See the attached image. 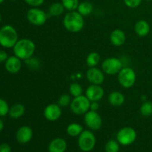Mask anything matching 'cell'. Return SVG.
Returning <instances> with one entry per match:
<instances>
[{"label": "cell", "mask_w": 152, "mask_h": 152, "mask_svg": "<svg viewBox=\"0 0 152 152\" xmlns=\"http://www.w3.org/2000/svg\"><path fill=\"white\" fill-rule=\"evenodd\" d=\"M13 53L21 60H26L34 56L36 50L35 43L29 39H21L13 48Z\"/></svg>", "instance_id": "1"}, {"label": "cell", "mask_w": 152, "mask_h": 152, "mask_svg": "<svg viewBox=\"0 0 152 152\" xmlns=\"http://www.w3.org/2000/svg\"><path fill=\"white\" fill-rule=\"evenodd\" d=\"M63 25L69 32L78 33L84 28V17L77 10L68 11L63 18Z\"/></svg>", "instance_id": "2"}, {"label": "cell", "mask_w": 152, "mask_h": 152, "mask_svg": "<svg viewBox=\"0 0 152 152\" xmlns=\"http://www.w3.org/2000/svg\"><path fill=\"white\" fill-rule=\"evenodd\" d=\"M18 40V33L14 27L6 25L0 28V45L3 48H13Z\"/></svg>", "instance_id": "3"}, {"label": "cell", "mask_w": 152, "mask_h": 152, "mask_svg": "<svg viewBox=\"0 0 152 152\" xmlns=\"http://www.w3.org/2000/svg\"><path fill=\"white\" fill-rule=\"evenodd\" d=\"M91 101L86 95L76 96L72 99L70 105V108L74 114L83 115L90 110Z\"/></svg>", "instance_id": "4"}, {"label": "cell", "mask_w": 152, "mask_h": 152, "mask_svg": "<svg viewBox=\"0 0 152 152\" xmlns=\"http://www.w3.org/2000/svg\"><path fill=\"white\" fill-rule=\"evenodd\" d=\"M118 82L122 87L125 88H130L134 86L136 83V73L132 68L126 67L123 68L117 74Z\"/></svg>", "instance_id": "5"}, {"label": "cell", "mask_w": 152, "mask_h": 152, "mask_svg": "<svg viewBox=\"0 0 152 152\" xmlns=\"http://www.w3.org/2000/svg\"><path fill=\"white\" fill-rule=\"evenodd\" d=\"M96 145V137L93 132L89 130H83L78 138V145L80 150L88 152L94 149Z\"/></svg>", "instance_id": "6"}, {"label": "cell", "mask_w": 152, "mask_h": 152, "mask_svg": "<svg viewBox=\"0 0 152 152\" xmlns=\"http://www.w3.org/2000/svg\"><path fill=\"white\" fill-rule=\"evenodd\" d=\"M26 17L31 24L36 26H41L47 22L48 14L42 9L38 7H32L28 10Z\"/></svg>", "instance_id": "7"}, {"label": "cell", "mask_w": 152, "mask_h": 152, "mask_svg": "<svg viewBox=\"0 0 152 152\" xmlns=\"http://www.w3.org/2000/svg\"><path fill=\"white\" fill-rule=\"evenodd\" d=\"M123 68V62L116 57H108L105 59L101 65V68L108 75H116Z\"/></svg>", "instance_id": "8"}, {"label": "cell", "mask_w": 152, "mask_h": 152, "mask_svg": "<svg viewBox=\"0 0 152 152\" xmlns=\"http://www.w3.org/2000/svg\"><path fill=\"white\" fill-rule=\"evenodd\" d=\"M137 136L136 131L133 128L124 127L117 132V140L120 145L127 146L135 142Z\"/></svg>", "instance_id": "9"}, {"label": "cell", "mask_w": 152, "mask_h": 152, "mask_svg": "<svg viewBox=\"0 0 152 152\" xmlns=\"http://www.w3.org/2000/svg\"><path fill=\"white\" fill-rule=\"evenodd\" d=\"M84 121L88 129L93 131H97L102 127V120L97 111L89 110L84 114Z\"/></svg>", "instance_id": "10"}, {"label": "cell", "mask_w": 152, "mask_h": 152, "mask_svg": "<svg viewBox=\"0 0 152 152\" xmlns=\"http://www.w3.org/2000/svg\"><path fill=\"white\" fill-rule=\"evenodd\" d=\"M105 73L96 67L89 68L86 72V79L93 85H102L105 81Z\"/></svg>", "instance_id": "11"}, {"label": "cell", "mask_w": 152, "mask_h": 152, "mask_svg": "<svg viewBox=\"0 0 152 152\" xmlns=\"http://www.w3.org/2000/svg\"><path fill=\"white\" fill-rule=\"evenodd\" d=\"M62 115V108L57 103L49 104L45 108L44 117L48 121H56Z\"/></svg>", "instance_id": "12"}, {"label": "cell", "mask_w": 152, "mask_h": 152, "mask_svg": "<svg viewBox=\"0 0 152 152\" xmlns=\"http://www.w3.org/2000/svg\"><path fill=\"white\" fill-rule=\"evenodd\" d=\"M86 96L91 102H99L104 96V90L100 85L91 84L86 88Z\"/></svg>", "instance_id": "13"}, {"label": "cell", "mask_w": 152, "mask_h": 152, "mask_svg": "<svg viewBox=\"0 0 152 152\" xmlns=\"http://www.w3.org/2000/svg\"><path fill=\"white\" fill-rule=\"evenodd\" d=\"M33 137V131L29 126H24L19 128L16 134V139L18 142L25 144L29 142Z\"/></svg>", "instance_id": "14"}, {"label": "cell", "mask_w": 152, "mask_h": 152, "mask_svg": "<svg viewBox=\"0 0 152 152\" xmlns=\"http://www.w3.org/2000/svg\"><path fill=\"white\" fill-rule=\"evenodd\" d=\"M4 68L10 74H16L22 68V60L15 55L8 56L7 60L4 62Z\"/></svg>", "instance_id": "15"}, {"label": "cell", "mask_w": 152, "mask_h": 152, "mask_svg": "<svg viewBox=\"0 0 152 152\" xmlns=\"http://www.w3.org/2000/svg\"><path fill=\"white\" fill-rule=\"evenodd\" d=\"M126 36L123 31L120 29H115L110 34V42L111 44L117 47H120L126 42Z\"/></svg>", "instance_id": "16"}, {"label": "cell", "mask_w": 152, "mask_h": 152, "mask_svg": "<svg viewBox=\"0 0 152 152\" xmlns=\"http://www.w3.org/2000/svg\"><path fill=\"white\" fill-rule=\"evenodd\" d=\"M151 31V26L146 20L140 19L137 21L134 25V32L138 37H145L149 34Z\"/></svg>", "instance_id": "17"}, {"label": "cell", "mask_w": 152, "mask_h": 152, "mask_svg": "<svg viewBox=\"0 0 152 152\" xmlns=\"http://www.w3.org/2000/svg\"><path fill=\"white\" fill-rule=\"evenodd\" d=\"M67 148V142L60 137L55 138L49 143V152H65Z\"/></svg>", "instance_id": "18"}, {"label": "cell", "mask_w": 152, "mask_h": 152, "mask_svg": "<svg viewBox=\"0 0 152 152\" xmlns=\"http://www.w3.org/2000/svg\"><path fill=\"white\" fill-rule=\"evenodd\" d=\"M108 102L114 107H120L124 103L125 96L120 91H113L110 93L108 97Z\"/></svg>", "instance_id": "19"}, {"label": "cell", "mask_w": 152, "mask_h": 152, "mask_svg": "<svg viewBox=\"0 0 152 152\" xmlns=\"http://www.w3.org/2000/svg\"><path fill=\"white\" fill-rule=\"evenodd\" d=\"M25 112V106L21 103H16L10 107L8 114L12 119H19L24 115Z\"/></svg>", "instance_id": "20"}, {"label": "cell", "mask_w": 152, "mask_h": 152, "mask_svg": "<svg viewBox=\"0 0 152 152\" xmlns=\"http://www.w3.org/2000/svg\"><path fill=\"white\" fill-rule=\"evenodd\" d=\"M94 10V6L91 2L87 1H82L79 4L77 11L82 15L83 17L88 16L92 13Z\"/></svg>", "instance_id": "21"}, {"label": "cell", "mask_w": 152, "mask_h": 152, "mask_svg": "<svg viewBox=\"0 0 152 152\" xmlns=\"http://www.w3.org/2000/svg\"><path fill=\"white\" fill-rule=\"evenodd\" d=\"M65 10V7H64L62 2H55L50 6L48 14L50 16L57 17V16H61L64 13Z\"/></svg>", "instance_id": "22"}, {"label": "cell", "mask_w": 152, "mask_h": 152, "mask_svg": "<svg viewBox=\"0 0 152 152\" xmlns=\"http://www.w3.org/2000/svg\"><path fill=\"white\" fill-rule=\"evenodd\" d=\"M67 134L71 137H79L80 134L83 132V127L80 124L77 123H73L68 125L66 129Z\"/></svg>", "instance_id": "23"}, {"label": "cell", "mask_w": 152, "mask_h": 152, "mask_svg": "<svg viewBox=\"0 0 152 152\" xmlns=\"http://www.w3.org/2000/svg\"><path fill=\"white\" fill-rule=\"evenodd\" d=\"M100 62V55L97 52H91L86 58V64L89 68L96 67Z\"/></svg>", "instance_id": "24"}, {"label": "cell", "mask_w": 152, "mask_h": 152, "mask_svg": "<svg viewBox=\"0 0 152 152\" xmlns=\"http://www.w3.org/2000/svg\"><path fill=\"white\" fill-rule=\"evenodd\" d=\"M140 114L143 117H148L152 115V102L150 101H145L141 105L140 108Z\"/></svg>", "instance_id": "25"}, {"label": "cell", "mask_w": 152, "mask_h": 152, "mask_svg": "<svg viewBox=\"0 0 152 152\" xmlns=\"http://www.w3.org/2000/svg\"><path fill=\"white\" fill-rule=\"evenodd\" d=\"M61 2L63 4L65 10H67L68 11L77 10L79 4H80L79 0H61Z\"/></svg>", "instance_id": "26"}, {"label": "cell", "mask_w": 152, "mask_h": 152, "mask_svg": "<svg viewBox=\"0 0 152 152\" xmlns=\"http://www.w3.org/2000/svg\"><path fill=\"white\" fill-rule=\"evenodd\" d=\"M83 87H82L81 85L77 83H73L69 87L70 94L74 97L83 95Z\"/></svg>", "instance_id": "27"}, {"label": "cell", "mask_w": 152, "mask_h": 152, "mask_svg": "<svg viewBox=\"0 0 152 152\" xmlns=\"http://www.w3.org/2000/svg\"><path fill=\"white\" fill-rule=\"evenodd\" d=\"M105 152H119L120 151V143L117 140H110L107 142L105 146Z\"/></svg>", "instance_id": "28"}, {"label": "cell", "mask_w": 152, "mask_h": 152, "mask_svg": "<svg viewBox=\"0 0 152 152\" xmlns=\"http://www.w3.org/2000/svg\"><path fill=\"white\" fill-rule=\"evenodd\" d=\"M72 101L71 96L68 94H62L58 99L57 104L62 108V107H68L70 106L71 102Z\"/></svg>", "instance_id": "29"}, {"label": "cell", "mask_w": 152, "mask_h": 152, "mask_svg": "<svg viewBox=\"0 0 152 152\" xmlns=\"http://www.w3.org/2000/svg\"><path fill=\"white\" fill-rule=\"evenodd\" d=\"M10 107L8 104L2 98H0V117H4L8 114Z\"/></svg>", "instance_id": "30"}, {"label": "cell", "mask_w": 152, "mask_h": 152, "mask_svg": "<svg viewBox=\"0 0 152 152\" xmlns=\"http://www.w3.org/2000/svg\"><path fill=\"white\" fill-rule=\"evenodd\" d=\"M25 63H26L27 66L30 68L31 69L33 70H37L39 68V62L38 59H35L34 57H31L29 59L25 60Z\"/></svg>", "instance_id": "31"}, {"label": "cell", "mask_w": 152, "mask_h": 152, "mask_svg": "<svg viewBox=\"0 0 152 152\" xmlns=\"http://www.w3.org/2000/svg\"><path fill=\"white\" fill-rule=\"evenodd\" d=\"M124 4L130 8H136L139 7L142 3V0H123Z\"/></svg>", "instance_id": "32"}, {"label": "cell", "mask_w": 152, "mask_h": 152, "mask_svg": "<svg viewBox=\"0 0 152 152\" xmlns=\"http://www.w3.org/2000/svg\"><path fill=\"white\" fill-rule=\"evenodd\" d=\"M24 1L32 7H38L44 3L45 0H24Z\"/></svg>", "instance_id": "33"}, {"label": "cell", "mask_w": 152, "mask_h": 152, "mask_svg": "<svg viewBox=\"0 0 152 152\" xmlns=\"http://www.w3.org/2000/svg\"><path fill=\"white\" fill-rule=\"evenodd\" d=\"M0 152H11V148L7 143H2L0 145Z\"/></svg>", "instance_id": "34"}, {"label": "cell", "mask_w": 152, "mask_h": 152, "mask_svg": "<svg viewBox=\"0 0 152 152\" xmlns=\"http://www.w3.org/2000/svg\"><path fill=\"white\" fill-rule=\"evenodd\" d=\"M99 109V102H96V101H93V102H91V105H90L91 111H98V110Z\"/></svg>", "instance_id": "35"}, {"label": "cell", "mask_w": 152, "mask_h": 152, "mask_svg": "<svg viewBox=\"0 0 152 152\" xmlns=\"http://www.w3.org/2000/svg\"><path fill=\"white\" fill-rule=\"evenodd\" d=\"M8 58V55L4 50H0V62H5Z\"/></svg>", "instance_id": "36"}, {"label": "cell", "mask_w": 152, "mask_h": 152, "mask_svg": "<svg viewBox=\"0 0 152 152\" xmlns=\"http://www.w3.org/2000/svg\"><path fill=\"white\" fill-rule=\"evenodd\" d=\"M3 129H4V123L1 120V119L0 118V132H1L3 130Z\"/></svg>", "instance_id": "37"}, {"label": "cell", "mask_w": 152, "mask_h": 152, "mask_svg": "<svg viewBox=\"0 0 152 152\" xmlns=\"http://www.w3.org/2000/svg\"><path fill=\"white\" fill-rule=\"evenodd\" d=\"M4 1V0H0V4H1V3H3Z\"/></svg>", "instance_id": "38"}, {"label": "cell", "mask_w": 152, "mask_h": 152, "mask_svg": "<svg viewBox=\"0 0 152 152\" xmlns=\"http://www.w3.org/2000/svg\"><path fill=\"white\" fill-rule=\"evenodd\" d=\"M1 22V14H0V22Z\"/></svg>", "instance_id": "39"}, {"label": "cell", "mask_w": 152, "mask_h": 152, "mask_svg": "<svg viewBox=\"0 0 152 152\" xmlns=\"http://www.w3.org/2000/svg\"><path fill=\"white\" fill-rule=\"evenodd\" d=\"M145 1H152V0H145Z\"/></svg>", "instance_id": "40"}, {"label": "cell", "mask_w": 152, "mask_h": 152, "mask_svg": "<svg viewBox=\"0 0 152 152\" xmlns=\"http://www.w3.org/2000/svg\"><path fill=\"white\" fill-rule=\"evenodd\" d=\"M10 1H17V0H10Z\"/></svg>", "instance_id": "41"}]
</instances>
